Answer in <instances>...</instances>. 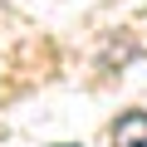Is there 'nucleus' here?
<instances>
[{
  "instance_id": "nucleus-1",
  "label": "nucleus",
  "mask_w": 147,
  "mask_h": 147,
  "mask_svg": "<svg viewBox=\"0 0 147 147\" xmlns=\"http://www.w3.org/2000/svg\"><path fill=\"white\" fill-rule=\"evenodd\" d=\"M113 147H147V113H123L113 123Z\"/></svg>"
},
{
  "instance_id": "nucleus-2",
  "label": "nucleus",
  "mask_w": 147,
  "mask_h": 147,
  "mask_svg": "<svg viewBox=\"0 0 147 147\" xmlns=\"http://www.w3.org/2000/svg\"><path fill=\"white\" fill-rule=\"evenodd\" d=\"M59 147H79V142H59Z\"/></svg>"
}]
</instances>
